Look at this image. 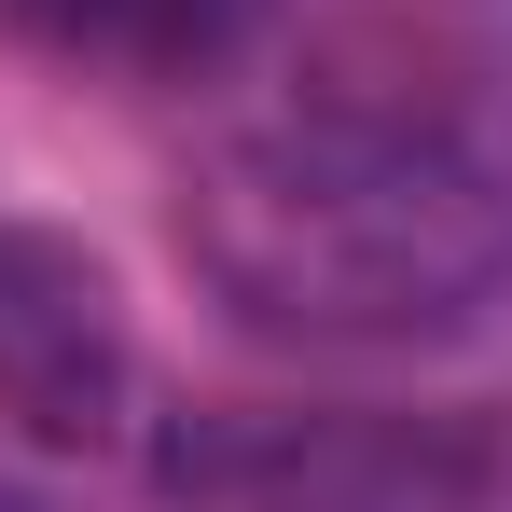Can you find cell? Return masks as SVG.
<instances>
[{
  "mask_svg": "<svg viewBox=\"0 0 512 512\" xmlns=\"http://www.w3.org/2000/svg\"><path fill=\"white\" fill-rule=\"evenodd\" d=\"M180 263L277 346H443L512 291V14L388 0L319 28L194 153Z\"/></svg>",
  "mask_w": 512,
  "mask_h": 512,
  "instance_id": "1",
  "label": "cell"
},
{
  "mask_svg": "<svg viewBox=\"0 0 512 512\" xmlns=\"http://www.w3.org/2000/svg\"><path fill=\"white\" fill-rule=\"evenodd\" d=\"M167 485L194 512H512V416H208Z\"/></svg>",
  "mask_w": 512,
  "mask_h": 512,
  "instance_id": "2",
  "label": "cell"
},
{
  "mask_svg": "<svg viewBox=\"0 0 512 512\" xmlns=\"http://www.w3.org/2000/svg\"><path fill=\"white\" fill-rule=\"evenodd\" d=\"M139 429V333L84 236L0 222V443L28 457H125Z\"/></svg>",
  "mask_w": 512,
  "mask_h": 512,
  "instance_id": "3",
  "label": "cell"
},
{
  "mask_svg": "<svg viewBox=\"0 0 512 512\" xmlns=\"http://www.w3.org/2000/svg\"><path fill=\"white\" fill-rule=\"evenodd\" d=\"M277 0H0V28L97 84H222Z\"/></svg>",
  "mask_w": 512,
  "mask_h": 512,
  "instance_id": "4",
  "label": "cell"
}]
</instances>
